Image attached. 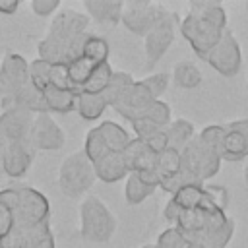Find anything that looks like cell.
Returning <instances> with one entry per match:
<instances>
[{"instance_id": "cell-1", "label": "cell", "mask_w": 248, "mask_h": 248, "mask_svg": "<svg viewBox=\"0 0 248 248\" xmlns=\"http://www.w3.org/2000/svg\"><path fill=\"white\" fill-rule=\"evenodd\" d=\"M89 16L76 10H62L54 16L46 37L37 45L39 58L48 64H70L79 58L89 37Z\"/></svg>"}, {"instance_id": "cell-47", "label": "cell", "mask_w": 248, "mask_h": 248, "mask_svg": "<svg viewBox=\"0 0 248 248\" xmlns=\"http://www.w3.org/2000/svg\"><path fill=\"white\" fill-rule=\"evenodd\" d=\"M17 8H19V2L17 0H0V14H4V16L16 14Z\"/></svg>"}, {"instance_id": "cell-42", "label": "cell", "mask_w": 248, "mask_h": 248, "mask_svg": "<svg viewBox=\"0 0 248 248\" xmlns=\"http://www.w3.org/2000/svg\"><path fill=\"white\" fill-rule=\"evenodd\" d=\"M29 248H56V246H54V236H52V232H50V225H48V223H45V225L35 232V236H33Z\"/></svg>"}, {"instance_id": "cell-22", "label": "cell", "mask_w": 248, "mask_h": 248, "mask_svg": "<svg viewBox=\"0 0 248 248\" xmlns=\"http://www.w3.org/2000/svg\"><path fill=\"white\" fill-rule=\"evenodd\" d=\"M167 138H169V147L170 149H176V151H182L194 138H196V130H194V124L186 118H176L172 120L167 128Z\"/></svg>"}, {"instance_id": "cell-48", "label": "cell", "mask_w": 248, "mask_h": 248, "mask_svg": "<svg viewBox=\"0 0 248 248\" xmlns=\"http://www.w3.org/2000/svg\"><path fill=\"white\" fill-rule=\"evenodd\" d=\"M8 145H10V141L6 140V136H4L2 130H0V163H2V157H4V153H6V149H8Z\"/></svg>"}, {"instance_id": "cell-15", "label": "cell", "mask_w": 248, "mask_h": 248, "mask_svg": "<svg viewBox=\"0 0 248 248\" xmlns=\"http://www.w3.org/2000/svg\"><path fill=\"white\" fill-rule=\"evenodd\" d=\"M33 153L35 149L31 147L29 141H17V143H10L4 157H2V170L12 176V178H19L27 172V169L31 167L33 161Z\"/></svg>"}, {"instance_id": "cell-5", "label": "cell", "mask_w": 248, "mask_h": 248, "mask_svg": "<svg viewBox=\"0 0 248 248\" xmlns=\"http://www.w3.org/2000/svg\"><path fill=\"white\" fill-rule=\"evenodd\" d=\"M180 33L190 43L192 50L202 60H205L209 56V52L221 41V37L225 33V27H219L217 23H213L209 19H203L198 14L188 12L184 16V19L180 21Z\"/></svg>"}, {"instance_id": "cell-7", "label": "cell", "mask_w": 248, "mask_h": 248, "mask_svg": "<svg viewBox=\"0 0 248 248\" xmlns=\"http://www.w3.org/2000/svg\"><path fill=\"white\" fill-rule=\"evenodd\" d=\"M48 215H50V203L39 190L29 186H17V211H16L17 227H25V229L39 227L43 223H48Z\"/></svg>"}, {"instance_id": "cell-45", "label": "cell", "mask_w": 248, "mask_h": 248, "mask_svg": "<svg viewBox=\"0 0 248 248\" xmlns=\"http://www.w3.org/2000/svg\"><path fill=\"white\" fill-rule=\"evenodd\" d=\"M143 184H147V186H151V188H159V184H161V176H159V172H157V169H149V170H141V172H134Z\"/></svg>"}, {"instance_id": "cell-14", "label": "cell", "mask_w": 248, "mask_h": 248, "mask_svg": "<svg viewBox=\"0 0 248 248\" xmlns=\"http://www.w3.org/2000/svg\"><path fill=\"white\" fill-rule=\"evenodd\" d=\"M248 157V120H232L225 124L221 159L236 163Z\"/></svg>"}, {"instance_id": "cell-17", "label": "cell", "mask_w": 248, "mask_h": 248, "mask_svg": "<svg viewBox=\"0 0 248 248\" xmlns=\"http://www.w3.org/2000/svg\"><path fill=\"white\" fill-rule=\"evenodd\" d=\"M122 157H124L130 172L149 170V169H155V165H157V155L143 141H140L136 138H132L128 147L122 151Z\"/></svg>"}, {"instance_id": "cell-53", "label": "cell", "mask_w": 248, "mask_h": 248, "mask_svg": "<svg viewBox=\"0 0 248 248\" xmlns=\"http://www.w3.org/2000/svg\"><path fill=\"white\" fill-rule=\"evenodd\" d=\"M246 8H248V4H246Z\"/></svg>"}, {"instance_id": "cell-4", "label": "cell", "mask_w": 248, "mask_h": 248, "mask_svg": "<svg viewBox=\"0 0 248 248\" xmlns=\"http://www.w3.org/2000/svg\"><path fill=\"white\" fill-rule=\"evenodd\" d=\"M95 178L93 163L85 157L83 151L70 153L58 169V188L68 198H79L85 194L93 186Z\"/></svg>"}, {"instance_id": "cell-3", "label": "cell", "mask_w": 248, "mask_h": 248, "mask_svg": "<svg viewBox=\"0 0 248 248\" xmlns=\"http://www.w3.org/2000/svg\"><path fill=\"white\" fill-rule=\"evenodd\" d=\"M116 219L97 196H89L79 205V232L89 242H108L114 234Z\"/></svg>"}, {"instance_id": "cell-27", "label": "cell", "mask_w": 248, "mask_h": 248, "mask_svg": "<svg viewBox=\"0 0 248 248\" xmlns=\"http://www.w3.org/2000/svg\"><path fill=\"white\" fill-rule=\"evenodd\" d=\"M172 79L178 87L182 89H194L202 83V72L192 64V62H178L172 70Z\"/></svg>"}, {"instance_id": "cell-13", "label": "cell", "mask_w": 248, "mask_h": 248, "mask_svg": "<svg viewBox=\"0 0 248 248\" xmlns=\"http://www.w3.org/2000/svg\"><path fill=\"white\" fill-rule=\"evenodd\" d=\"M153 95L147 91V87L141 83V81H134V85L128 89V93L112 107L124 120L128 122H134L141 116H145L147 108L151 107L153 103Z\"/></svg>"}, {"instance_id": "cell-20", "label": "cell", "mask_w": 248, "mask_h": 248, "mask_svg": "<svg viewBox=\"0 0 248 248\" xmlns=\"http://www.w3.org/2000/svg\"><path fill=\"white\" fill-rule=\"evenodd\" d=\"M45 103L48 112H58V114H66L70 110H76V103H78V91H70V89H56V87H46L43 91Z\"/></svg>"}, {"instance_id": "cell-43", "label": "cell", "mask_w": 248, "mask_h": 248, "mask_svg": "<svg viewBox=\"0 0 248 248\" xmlns=\"http://www.w3.org/2000/svg\"><path fill=\"white\" fill-rule=\"evenodd\" d=\"M143 143H145L155 155H159V153H163L165 149H169V138H167L165 128H161V130H157L155 134H151L147 140H143Z\"/></svg>"}, {"instance_id": "cell-52", "label": "cell", "mask_w": 248, "mask_h": 248, "mask_svg": "<svg viewBox=\"0 0 248 248\" xmlns=\"http://www.w3.org/2000/svg\"><path fill=\"white\" fill-rule=\"evenodd\" d=\"M0 248H2V242H0Z\"/></svg>"}, {"instance_id": "cell-31", "label": "cell", "mask_w": 248, "mask_h": 248, "mask_svg": "<svg viewBox=\"0 0 248 248\" xmlns=\"http://www.w3.org/2000/svg\"><path fill=\"white\" fill-rule=\"evenodd\" d=\"M203 196H205V184H186L170 198L180 205V209H196Z\"/></svg>"}, {"instance_id": "cell-40", "label": "cell", "mask_w": 248, "mask_h": 248, "mask_svg": "<svg viewBox=\"0 0 248 248\" xmlns=\"http://www.w3.org/2000/svg\"><path fill=\"white\" fill-rule=\"evenodd\" d=\"M50 87L76 91L74 85H72V81H70L68 64H50Z\"/></svg>"}, {"instance_id": "cell-6", "label": "cell", "mask_w": 248, "mask_h": 248, "mask_svg": "<svg viewBox=\"0 0 248 248\" xmlns=\"http://www.w3.org/2000/svg\"><path fill=\"white\" fill-rule=\"evenodd\" d=\"M29 62L12 52L6 54L4 60L0 62V103L2 108H6L14 97L29 83Z\"/></svg>"}, {"instance_id": "cell-49", "label": "cell", "mask_w": 248, "mask_h": 248, "mask_svg": "<svg viewBox=\"0 0 248 248\" xmlns=\"http://www.w3.org/2000/svg\"><path fill=\"white\" fill-rule=\"evenodd\" d=\"M186 248H205V246H203V244H200V242H190Z\"/></svg>"}, {"instance_id": "cell-2", "label": "cell", "mask_w": 248, "mask_h": 248, "mask_svg": "<svg viewBox=\"0 0 248 248\" xmlns=\"http://www.w3.org/2000/svg\"><path fill=\"white\" fill-rule=\"evenodd\" d=\"M221 155L205 145L198 136L180 151V172L192 182H205L221 169Z\"/></svg>"}, {"instance_id": "cell-9", "label": "cell", "mask_w": 248, "mask_h": 248, "mask_svg": "<svg viewBox=\"0 0 248 248\" xmlns=\"http://www.w3.org/2000/svg\"><path fill=\"white\" fill-rule=\"evenodd\" d=\"M205 62L217 74H221L225 78H232V76L238 74L240 64H242V52H240V45H238L236 37L232 35V31L225 29L221 41L209 52V56L205 58Z\"/></svg>"}, {"instance_id": "cell-19", "label": "cell", "mask_w": 248, "mask_h": 248, "mask_svg": "<svg viewBox=\"0 0 248 248\" xmlns=\"http://www.w3.org/2000/svg\"><path fill=\"white\" fill-rule=\"evenodd\" d=\"M17 211V186L0 190V240L14 229Z\"/></svg>"}, {"instance_id": "cell-25", "label": "cell", "mask_w": 248, "mask_h": 248, "mask_svg": "<svg viewBox=\"0 0 248 248\" xmlns=\"http://www.w3.org/2000/svg\"><path fill=\"white\" fill-rule=\"evenodd\" d=\"M112 74H114V70L110 68V64H108V62L95 66L93 74L89 76V79H87V81H85V85L81 87V93L103 95V93H105V89L108 87L110 79H112Z\"/></svg>"}, {"instance_id": "cell-32", "label": "cell", "mask_w": 248, "mask_h": 248, "mask_svg": "<svg viewBox=\"0 0 248 248\" xmlns=\"http://www.w3.org/2000/svg\"><path fill=\"white\" fill-rule=\"evenodd\" d=\"M161 180L163 178H170L174 174L180 172V151L176 149H165L163 153L157 155V165H155Z\"/></svg>"}, {"instance_id": "cell-8", "label": "cell", "mask_w": 248, "mask_h": 248, "mask_svg": "<svg viewBox=\"0 0 248 248\" xmlns=\"http://www.w3.org/2000/svg\"><path fill=\"white\" fill-rule=\"evenodd\" d=\"M176 35V17L174 14L163 10L159 14V17L155 19L153 27L149 29V33L143 37L145 41V54H147V62L155 64L172 45Z\"/></svg>"}, {"instance_id": "cell-24", "label": "cell", "mask_w": 248, "mask_h": 248, "mask_svg": "<svg viewBox=\"0 0 248 248\" xmlns=\"http://www.w3.org/2000/svg\"><path fill=\"white\" fill-rule=\"evenodd\" d=\"M134 81H136V79H134L130 74H126V72H114V74H112V79H110V83H108V87H107L105 93H103L107 105L112 108V107L128 93V89L134 85Z\"/></svg>"}, {"instance_id": "cell-41", "label": "cell", "mask_w": 248, "mask_h": 248, "mask_svg": "<svg viewBox=\"0 0 248 248\" xmlns=\"http://www.w3.org/2000/svg\"><path fill=\"white\" fill-rule=\"evenodd\" d=\"M132 124V130H134V134H136V140H140V141H143V140H147L151 134H155L157 130H161L157 124H153L147 116H141V118H138V120H134V122H130Z\"/></svg>"}, {"instance_id": "cell-37", "label": "cell", "mask_w": 248, "mask_h": 248, "mask_svg": "<svg viewBox=\"0 0 248 248\" xmlns=\"http://www.w3.org/2000/svg\"><path fill=\"white\" fill-rule=\"evenodd\" d=\"M205 145H209L211 149H215L221 155V147H223V138H225V124H209L205 126L200 136H198Z\"/></svg>"}, {"instance_id": "cell-36", "label": "cell", "mask_w": 248, "mask_h": 248, "mask_svg": "<svg viewBox=\"0 0 248 248\" xmlns=\"http://www.w3.org/2000/svg\"><path fill=\"white\" fill-rule=\"evenodd\" d=\"M145 116H147L153 124H157L159 128H167V126L172 122V120H170V107H169V103H165V101H161V99H155V101L151 103V107L147 108Z\"/></svg>"}, {"instance_id": "cell-26", "label": "cell", "mask_w": 248, "mask_h": 248, "mask_svg": "<svg viewBox=\"0 0 248 248\" xmlns=\"http://www.w3.org/2000/svg\"><path fill=\"white\" fill-rule=\"evenodd\" d=\"M108 54H110V46H108V41L103 39V37H97L93 33H89L85 45H83V52L81 56H85L87 60H91L93 64H105L108 62Z\"/></svg>"}, {"instance_id": "cell-39", "label": "cell", "mask_w": 248, "mask_h": 248, "mask_svg": "<svg viewBox=\"0 0 248 248\" xmlns=\"http://www.w3.org/2000/svg\"><path fill=\"white\" fill-rule=\"evenodd\" d=\"M169 79H170L169 74L159 72V74H151V76H147V78H143V79H140V81L147 87V91L153 95V99H159V97L167 91V87H169Z\"/></svg>"}, {"instance_id": "cell-34", "label": "cell", "mask_w": 248, "mask_h": 248, "mask_svg": "<svg viewBox=\"0 0 248 248\" xmlns=\"http://www.w3.org/2000/svg\"><path fill=\"white\" fill-rule=\"evenodd\" d=\"M107 151H108V149H107V143H105V140H103L99 128H97V126L91 128V130L87 132V136H85V145H83L85 157H87L91 163H95V161H99Z\"/></svg>"}, {"instance_id": "cell-35", "label": "cell", "mask_w": 248, "mask_h": 248, "mask_svg": "<svg viewBox=\"0 0 248 248\" xmlns=\"http://www.w3.org/2000/svg\"><path fill=\"white\" fill-rule=\"evenodd\" d=\"M29 79L39 91H45L50 85V64L41 60L39 56L35 60H31L29 62Z\"/></svg>"}, {"instance_id": "cell-38", "label": "cell", "mask_w": 248, "mask_h": 248, "mask_svg": "<svg viewBox=\"0 0 248 248\" xmlns=\"http://www.w3.org/2000/svg\"><path fill=\"white\" fill-rule=\"evenodd\" d=\"M155 246H157V248H186L188 242H186L184 234H182L176 227H169V229H165V231L159 234Z\"/></svg>"}, {"instance_id": "cell-44", "label": "cell", "mask_w": 248, "mask_h": 248, "mask_svg": "<svg viewBox=\"0 0 248 248\" xmlns=\"http://www.w3.org/2000/svg\"><path fill=\"white\" fill-rule=\"evenodd\" d=\"M60 8V2L58 0H33L31 2V10L37 14V16H52L56 10Z\"/></svg>"}, {"instance_id": "cell-33", "label": "cell", "mask_w": 248, "mask_h": 248, "mask_svg": "<svg viewBox=\"0 0 248 248\" xmlns=\"http://www.w3.org/2000/svg\"><path fill=\"white\" fill-rule=\"evenodd\" d=\"M232 234H234V219H229L225 227L202 234L200 244H203L205 248H227V244L231 242Z\"/></svg>"}, {"instance_id": "cell-28", "label": "cell", "mask_w": 248, "mask_h": 248, "mask_svg": "<svg viewBox=\"0 0 248 248\" xmlns=\"http://www.w3.org/2000/svg\"><path fill=\"white\" fill-rule=\"evenodd\" d=\"M192 14H198L202 16L203 19H209L213 23H217L219 27H225L227 29V14L223 10V6L219 2H190V10Z\"/></svg>"}, {"instance_id": "cell-23", "label": "cell", "mask_w": 248, "mask_h": 248, "mask_svg": "<svg viewBox=\"0 0 248 248\" xmlns=\"http://www.w3.org/2000/svg\"><path fill=\"white\" fill-rule=\"evenodd\" d=\"M107 101L103 95H93V93H78V103L76 110L83 120H97L105 110H107Z\"/></svg>"}, {"instance_id": "cell-21", "label": "cell", "mask_w": 248, "mask_h": 248, "mask_svg": "<svg viewBox=\"0 0 248 248\" xmlns=\"http://www.w3.org/2000/svg\"><path fill=\"white\" fill-rule=\"evenodd\" d=\"M97 128H99V132H101V136L107 143V149L112 151V153H122L128 147V143L132 141L130 134L114 120H105Z\"/></svg>"}, {"instance_id": "cell-12", "label": "cell", "mask_w": 248, "mask_h": 248, "mask_svg": "<svg viewBox=\"0 0 248 248\" xmlns=\"http://www.w3.org/2000/svg\"><path fill=\"white\" fill-rule=\"evenodd\" d=\"M33 120H35V114L25 108H19V107L4 108L0 114V130L10 143L29 141Z\"/></svg>"}, {"instance_id": "cell-50", "label": "cell", "mask_w": 248, "mask_h": 248, "mask_svg": "<svg viewBox=\"0 0 248 248\" xmlns=\"http://www.w3.org/2000/svg\"><path fill=\"white\" fill-rule=\"evenodd\" d=\"M244 184H246V190H248V165L244 167Z\"/></svg>"}, {"instance_id": "cell-10", "label": "cell", "mask_w": 248, "mask_h": 248, "mask_svg": "<svg viewBox=\"0 0 248 248\" xmlns=\"http://www.w3.org/2000/svg\"><path fill=\"white\" fill-rule=\"evenodd\" d=\"M163 12L161 6L147 2V0H134V2H124V10H122V23L124 27L138 37H145L149 33V29L153 27L155 19L159 17V14Z\"/></svg>"}, {"instance_id": "cell-30", "label": "cell", "mask_w": 248, "mask_h": 248, "mask_svg": "<svg viewBox=\"0 0 248 248\" xmlns=\"http://www.w3.org/2000/svg\"><path fill=\"white\" fill-rule=\"evenodd\" d=\"M95 66H97V64H93L91 60H87L85 56H79V58H76V60H72V62L68 64L70 81H72V85H74V89H76L78 93L81 91V87L85 85V81H87L89 76L93 74Z\"/></svg>"}, {"instance_id": "cell-46", "label": "cell", "mask_w": 248, "mask_h": 248, "mask_svg": "<svg viewBox=\"0 0 248 248\" xmlns=\"http://www.w3.org/2000/svg\"><path fill=\"white\" fill-rule=\"evenodd\" d=\"M180 213H182V209H180V205L170 198L169 202H167V205H165V209H163V215H165V219L170 223V227H174V223H176V219L180 217Z\"/></svg>"}, {"instance_id": "cell-18", "label": "cell", "mask_w": 248, "mask_h": 248, "mask_svg": "<svg viewBox=\"0 0 248 248\" xmlns=\"http://www.w3.org/2000/svg\"><path fill=\"white\" fill-rule=\"evenodd\" d=\"M83 8H85L87 16L93 17L95 21L114 25L122 19L124 2H120V0H85Z\"/></svg>"}, {"instance_id": "cell-29", "label": "cell", "mask_w": 248, "mask_h": 248, "mask_svg": "<svg viewBox=\"0 0 248 248\" xmlns=\"http://www.w3.org/2000/svg\"><path fill=\"white\" fill-rule=\"evenodd\" d=\"M153 192H155V188L143 184L134 172H130V174L126 176V182H124V198H126V202H128L130 205L141 203V202L147 200Z\"/></svg>"}, {"instance_id": "cell-51", "label": "cell", "mask_w": 248, "mask_h": 248, "mask_svg": "<svg viewBox=\"0 0 248 248\" xmlns=\"http://www.w3.org/2000/svg\"><path fill=\"white\" fill-rule=\"evenodd\" d=\"M141 248H157V246H155V244H143Z\"/></svg>"}, {"instance_id": "cell-11", "label": "cell", "mask_w": 248, "mask_h": 248, "mask_svg": "<svg viewBox=\"0 0 248 248\" xmlns=\"http://www.w3.org/2000/svg\"><path fill=\"white\" fill-rule=\"evenodd\" d=\"M66 136L64 130L54 122V118L45 112V114H35L31 132H29V143L37 151H56L64 145Z\"/></svg>"}, {"instance_id": "cell-16", "label": "cell", "mask_w": 248, "mask_h": 248, "mask_svg": "<svg viewBox=\"0 0 248 248\" xmlns=\"http://www.w3.org/2000/svg\"><path fill=\"white\" fill-rule=\"evenodd\" d=\"M93 169H95V176L107 184L118 182L130 174L122 153H112V151H107L99 161H95Z\"/></svg>"}]
</instances>
